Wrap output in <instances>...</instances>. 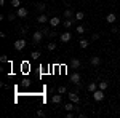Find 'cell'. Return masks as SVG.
Listing matches in <instances>:
<instances>
[{"label":"cell","mask_w":120,"mask_h":118,"mask_svg":"<svg viewBox=\"0 0 120 118\" xmlns=\"http://www.w3.org/2000/svg\"><path fill=\"white\" fill-rule=\"evenodd\" d=\"M90 64H91L93 67H98V65L101 64V57H99V56H91V59H90Z\"/></svg>","instance_id":"obj_10"},{"label":"cell","mask_w":120,"mask_h":118,"mask_svg":"<svg viewBox=\"0 0 120 118\" xmlns=\"http://www.w3.org/2000/svg\"><path fill=\"white\" fill-rule=\"evenodd\" d=\"M40 30H42V34H43V35H45V37H48V35H51V34H53V32H50V30H48V29H46V27H42V29H40Z\"/></svg>","instance_id":"obj_27"},{"label":"cell","mask_w":120,"mask_h":118,"mask_svg":"<svg viewBox=\"0 0 120 118\" xmlns=\"http://www.w3.org/2000/svg\"><path fill=\"white\" fill-rule=\"evenodd\" d=\"M46 50H48V51H55L56 50V43H53V42L46 43Z\"/></svg>","instance_id":"obj_22"},{"label":"cell","mask_w":120,"mask_h":118,"mask_svg":"<svg viewBox=\"0 0 120 118\" xmlns=\"http://www.w3.org/2000/svg\"><path fill=\"white\" fill-rule=\"evenodd\" d=\"M37 117H45V112H43V110H38V112H37Z\"/></svg>","instance_id":"obj_32"},{"label":"cell","mask_w":120,"mask_h":118,"mask_svg":"<svg viewBox=\"0 0 120 118\" xmlns=\"http://www.w3.org/2000/svg\"><path fill=\"white\" fill-rule=\"evenodd\" d=\"M99 38V34H93L91 35V40H98Z\"/></svg>","instance_id":"obj_34"},{"label":"cell","mask_w":120,"mask_h":118,"mask_svg":"<svg viewBox=\"0 0 120 118\" xmlns=\"http://www.w3.org/2000/svg\"><path fill=\"white\" fill-rule=\"evenodd\" d=\"M11 7L18 10L19 7H21V0H11Z\"/></svg>","instance_id":"obj_25"},{"label":"cell","mask_w":120,"mask_h":118,"mask_svg":"<svg viewBox=\"0 0 120 118\" xmlns=\"http://www.w3.org/2000/svg\"><path fill=\"white\" fill-rule=\"evenodd\" d=\"M29 85H30L29 80H22V86H29Z\"/></svg>","instance_id":"obj_35"},{"label":"cell","mask_w":120,"mask_h":118,"mask_svg":"<svg viewBox=\"0 0 120 118\" xmlns=\"http://www.w3.org/2000/svg\"><path fill=\"white\" fill-rule=\"evenodd\" d=\"M16 18H18V14H16V13H10V14H8L10 21H13V19H16Z\"/></svg>","instance_id":"obj_30"},{"label":"cell","mask_w":120,"mask_h":118,"mask_svg":"<svg viewBox=\"0 0 120 118\" xmlns=\"http://www.w3.org/2000/svg\"><path fill=\"white\" fill-rule=\"evenodd\" d=\"M21 35H26L27 34V27H19V30H18Z\"/></svg>","instance_id":"obj_29"},{"label":"cell","mask_w":120,"mask_h":118,"mask_svg":"<svg viewBox=\"0 0 120 118\" xmlns=\"http://www.w3.org/2000/svg\"><path fill=\"white\" fill-rule=\"evenodd\" d=\"M67 94H69V100L71 102H74V104H79L80 102V97H79L77 93H67Z\"/></svg>","instance_id":"obj_8"},{"label":"cell","mask_w":120,"mask_h":118,"mask_svg":"<svg viewBox=\"0 0 120 118\" xmlns=\"http://www.w3.org/2000/svg\"><path fill=\"white\" fill-rule=\"evenodd\" d=\"M0 61H2V62H7V61H8V57H7V56H2V57H0Z\"/></svg>","instance_id":"obj_36"},{"label":"cell","mask_w":120,"mask_h":118,"mask_svg":"<svg viewBox=\"0 0 120 118\" xmlns=\"http://www.w3.org/2000/svg\"><path fill=\"white\" fill-rule=\"evenodd\" d=\"M40 51H32V53H30V59H34V61H35V59H38V57H40Z\"/></svg>","instance_id":"obj_23"},{"label":"cell","mask_w":120,"mask_h":118,"mask_svg":"<svg viewBox=\"0 0 120 118\" xmlns=\"http://www.w3.org/2000/svg\"><path fill=\"white\" fill-rule=\"evenodd\" d=\"M64 2H66V3H71V2H72V0H64Z\"/></svg>","instance_id":"obj_37"},{"label":"cell","mask_w":120,"mask_h":118,"mask_svg":"<svg viewBox=\"0 0 120 118\" xmlns=\"http://www.w3.org/2000/svg\"><path fill=\"white\" fill-rule=\"evenodd\" d=\"M75 32H77V34H79V35H83V34H85V32H86V27H85V26H82V24H80V26H77V27H75Z\"/></svg>","instance_id":"obj_16"},{"label":"cell","mask_w":120,"mask_h":118,"mask_svg":"<svg viewBox=\"0 0 120 118\" xmlns=\"http://www.w3.org/2000/svg\"><path fill=\"white\" fill-rule=\"evenodd\" d=\"M66 118H74V112H67L66 113Z\"/></svg>","instance_id":"obj_31"},{"label":"cell","mask_w":120,"mask_h":118,"mask_svg":"<svg viewBox=\"0 0 120 118\" xmlns=\"http://www.w3.org/2000/svg\"><path fill=\"white\" fill-rule=\"evenodd\" d=\"M27 8H24V7H19L18 10H16V14H18V18H26L27 16Z\"/></svg>","instance_id":"obj_5"},{"label":"cell","mask_w":120,"mask_h":118,"mask_svg":"<svg viewBox=\"0 0 120 118\" xmlns=\"http://www.w3.org/2000/svg\"><path fill=\"white\" fill-rule=\"evenodd\" d=\"M43 37H45V35H43L42 30L38 29V30H35V32L32 34V40H34V43H40V42L43 40Z\"/></svg>","instance_id":"obj_2"},{"label":"cell","mask_w":120,"mask_h":118,"mask_svg":"<svg viewBox=\"0 0 120 118\" xmlns=\"http://www.w3.org/2000/svg\"><path fill=\"white\" fill-rule=\"evenodd\" d=\"M74 19H75V18H69V19H66L64 22H63V24H64V27H66V29L72 27V24H74Z\"/></svg>","instance_id":"obj_19"},{"label":"cell","mask_w":120,"mask_h":118,"mask_svg":"<svg viewBox=\"0 0 120 118\" xmlns=\"http://www.w3.org/2000/svg\"><path fill=\"white\" fill-rule=\"evenodd\" d=\"M71 80H72V83H74V85H80L82 77H80V73H79V72H74L72 75H71Z\"/></svg>","instance_id":"obj_6"},{"label":"cell","mask_w":120,"mask_h":118,"mask_svg":"<svg viewBox=\"0 0 120 118\" xmlns=\"http://www.w3.org/2000/svg\"><path fill=\"white\" fill-rule=\"evenodd\" d=\"M91 94H93V99L96 100V102H101V100L104 99V91L99 89V88L94 91V93H91Z\"/></svg>","instance_id":"obj_3"},{"label":"cell","mask_w":120,"mask_h":118,"mask_svg":"<svg viewBox=\"0 0 120 118\" xmlns=\"http://www.w3.org/2000/svg\"><path fill=\"white\" fill-rule=\"evenodd\" d=\"M71 38H72V34H71V32H63V34L59 35L61 43H67V42H71Z\"/></svg>","instance_id":"obj_4"},{"label":"cell","mask_w":120,"mask_h":118,"mask_svg":"<svg viewBox=\"0 0 120 118\" xmlns=\"http://www.w3.org/2000/svg\"><path fill=\"white\" fill-rule=\"evenodd\" d=\"M64 109L67 110V112H74L77 107H74V102H71V100H69V102H67V104L64 105Z\"/></svg>","instance_id":"obj_18"},{"label":"cell","mask_w":120,"mask_h":118,"mask_svg":"<svg viewBox=\"0 0 120 118\" xmlns=\"http://www.w3.org/2000/svg\"><path fill=\"white\" fill-rule=\"evenodd\" d=\"M37 10L40 11V13H45V10H46V5H45V3H37Z\"/></svg>","instance_id":"obj_24"},{"label":"cell","mask_w":120,"mask_h":118,"mask_svg":"<svg viewBox=\"0 0 120 118\" xmlns=\"http://www.w3.org/2000/svg\"><path fill=\"white\" fill-rule=\"evenodd\" d=\"M117 21V16L114 14V13H109L107 16H106V22H109V24H114Z\"/></svg>","instance_id":"obj_12"},{"label":"cell","mask_w":120,"mask_h":118,"mask_svg":"<svg viewBox=\"0 0 120 118\" xmlns=\"http://www.w3.org/2000/svg\"><path fill=\"white\" fill-rule=\"evenodd\" d=\"M79 45H80V48H88V45H90V42L86 40V38H80V42H79Z\"/></svg>","instance_id":"obj_20"},{"label":"cell","mask_w":120,"mask_h":118,"mask_svg":"<svg viewBox=\"0 0 120 118\" xmlns=\"http://www.w3.org/2000/svg\"><path fill=\"white\" fill-rule=\"evenodd\" d=\"M59 22H61V18H59V16H53V18H50V26H51V27H58Z\"/></svg>","instance_id":"obj_7"},{"label":"cell","mask_w":120,"mask_h":118,"mask_svg":"<svg viewBox=\"0 0 120 118\" xmlns=\"http://www.w3.org/2000/svg\"><path fill=\"white\" fill-rule=\"evenodd\" d=\"M85 19V13L83 11H77L75 13V21H83Z\"/></svg>","instance_id":"obj_21"},{"label":"cell","mask_w":120,"mask_h":118,"mask_svg":"<svg viewBox=\"0 0 120 118\" xmlns=\"http://www.w3.org/2000/svg\"><path fill=\"white\" fill-rule=\"evenodd\" d=\"M98 88L102 89V91H106L107 88H109V83L106 82V80H101V82H98Z\"/></svg>","instance_id":"obj_15"},{"label":"cell","mask_w":120,"mask_h":118,"mask_svg":"<svg viewBox=\"0 0 120 118\" xmlns=\"http://www.w3.org/2000/svg\"><path fill=\"white\" fill-rule=\"evenodd\" d=\"M80 65H82V62H80V59H77V57H74V59L71 61V67H72V69H79Z\"/></svg>","instance_id":"obj_14"},{"label":"cell","mask_w":120,"mask_h":118,"mask_svg":"<svg viewBox=\"0 0 120 118\" xmlns=\"http://www.w3.org/2000/svg\"><path fill=\"white\" fill-rule=\"evenodd\" d=\"M58 93H59V94H66V93H67L66 86H59V88H58Z\"/></svg>","instance_id":"obj_28"},{"label":"cell","mask_w":120,"mask_h":118,"mask_svg":"<svg viewBox=\"0 0 120 118\" xmlns=\"http://www.w3.org/2000/svg\"><path fill=\"white\" fill-rule=\"evenodd\" d=\"M63 16H64L66 19H69V18H75L74 11H72V10H69V8H67V10H66V11H64V14H63Z\"/></svg>","instance_id":"obj_17"},{"label":"cell","mask_w":120,"mask_h":118,"mask_svg":"<svg viewBox=\"0 0 120 118\" xmlns=\"http://www.w3.org/2000/svg\"><path fill=\"white\" fill-rule=\"evenodd\" d=\"M120 29L119 27H115V26H112V34H117V32H119Z\"/></svg>","instance_id":"obj_33"},{"label":"cell","mask_w":120,"mask_h":118,"mask_svg":"<svg viewBox=\"0 0 120 118\" xmlns=\"http://www.w3.org/2000/svg\"><path fill=\"white\" fill-rule=\"evenodd\" d=\"M96 89H98V83L96 82H91L88 86H86V91H88V93H94Z\"/></svg>","instance_id":"obj_13"},{"label":"cell","mask_w":120,"mask_h":118,"mask_svg":"<svg viewBox=\"0 0 120 118\" xmlns=\"http://www.w3.org/2000/svg\"><path fill=\"white\" fill-rule=\"evenodd\" d=\"M21 70H22L24 73H27L29 72V64L27 62H22V64H21Z\"/></svg>","instance_id":"obj_26"},{"label":"cell","mask_w":120,"mask_h":118,"mask_svg":"<svg viewBox=\"0 0 120 118\" xmlns=\"http://www.w3.org/2000/svg\"><path fill=\"white\" fill-rule=\"evenodd\" d=\"M26 45H27V42H26L24 38H18V40L13 43V46H15V50H16V51H22V50L26 48Z\"/></svg>","instance_id":"obj_1"},{"label":"cell","mask_w":120,"mask_h":118,"mask_svg":"<svg viewBox=\"0 0 120 118\" xmlns=\"http://www.w3.org/2000/svg\"><path fill=\"white\" fill-rule=\"evenodd\" d=\"M51 102H53V104H61V102H63V94H59V93H58V94H53Z\"/></svg>","instance_id":"obj_11"},{"label":"cell","mask_w":120,"mask_h":118,"mask_svg":"<svg viewBox=\"0 0 120 118\" xmlns=\"http://www.w3.org/2000/svg\"><path fill=\"white\" fill-rule=\"evenodd\" d=\"M37 21L40 22V24H46V22H50V18L46 16L45 13H40V14H38V18H37Z\"/></svg>","instance_id":"obj_9"}]
</instances>
